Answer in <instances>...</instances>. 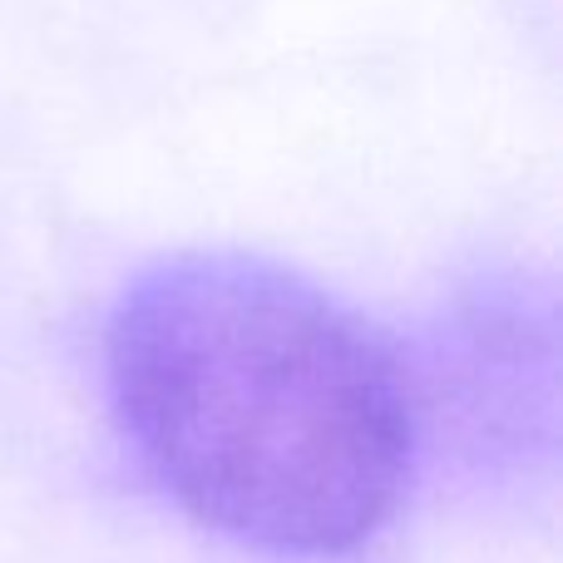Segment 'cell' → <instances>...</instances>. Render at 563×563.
<instances>
[{
  "mask_svg": "<svg viewBox=\"0 0 563 563\" xmlns=\"http://www.w3.org/2000/svg\"><path fill=\"white\" fill-rule=\"evenodd\" d=\"M119 426L203 529L336 559L386 529L420 435L400 351L317 282L243 253H178L104 331Z\"/></svg>",
  "mask_w": 563,
  "mask_h": 563,
  "instance_id": "obj_1",
  "label": "cell"
},
{
  "mask_svg": "<svg viewBox=\"0 0 563 563\" xmlns=\"http://www.w3.org/2000/svg\"><path fill=\"white\" fill-rule=\"evenodd\" d=\"M430 390L475 440L549 435L554 420V307L519 273L465 287L430 336Z\"/></svg>",
  "mask_w": 563,
  "mask_h": 563,
  "instance_id": "obj_2",
  "label": "cell"
}]
</instances>
